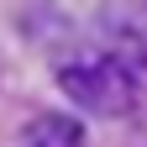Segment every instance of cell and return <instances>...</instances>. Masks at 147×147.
<instances>
[{
    "instance_id": "obj_2",
    "label": "cell",
    "mask_w": 147,
    "mask_h": 147,
    "mask_svg": "<svg viewBox=\"0 0 147 147\" xmlns=\"http://www.w3.org/2000/svg\"><path fill=\"white\" fill-rule=\"evenodd\" d=\"M95 26H100L105 53L121 58L142 79V74H147V0H100Z\"/></svg>"
},
{
    "instance_id": "obj_1",
    "label": "cell",
    "mask_w": 147,
    "mask_h": 147,
    "mask_svg": "<svg viewBox=\"0 0 147 147\" xmlns=\"http://www.w3.org/2000/svg\"><path fill=\"white\" fill-rule=\"evenodd\" d=\"M53 79L89 116H131V105H137V74L110 53H74L58 63Z\"/></svg>"
},
{
    "instance_id": "obj_3",
    "label": "cell",
    "mask_w": 147,
    "mask_h": 147,
    "mask_svg": "<svg viewBox=\"0 0 147 147\" xmlns=\"http://www.w3.org/2000/svg\"><path fill=\"white\" fill-rule=\"evenodd\" d=\"M16 147H84V126L79 116H63V110H42L21 126V142Z\"/></svg>"
}]
</instances>
